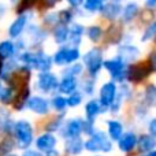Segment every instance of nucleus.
<instances>
[{
  "mask_svg": "<svg viewBox=\"0 0 156 156\" xmlns=\"http://www.w3.org/2000/svg\"><path fill=\"white\" fill-rule=\"evenodd\" d=\"M155 36H156V21H154V22H152V23L145 29V32H144V34H143V37H141V40H143V41H149V40H152Z\"/></svg>",
  "mask_w": 156,
  "mask_h": 156,
  "instance_id": "473e14b6",
  "label": "nucleus"
},
{
  "mask_svg": "<svg viewBox=\"0 0 156 156\" xmlns=\"http://www.w3.org/2000/svg\"><path fill=\"white\" fill-rule=\"evenodd\" d=\"M86 36H88V38L90 41L97 43V41L101 38V36H103V29L100 26L93 25V26H90V27H88V29H86Z\"/></svg>",
  "mask_w": 156,
  "mask_h": 156,
  "instance_id": "cd10ccee",
  "label": "nucleus"
},
{
  "mask_svg": "<svg viewBox=\"0 0 156 156\" xmlns=\"http://www.w3.org/2000/svg\"><path fill=\"white\" fill-rule=\"evenodd\" d=\"M51 105L55 108L56 111H63L67 107V99H65L63 96H54L51 100Z\"/></svg>",
  "mask_w": 156,
  "mask_h": 156,
  "instance_id": "c756f323",
  "label": "nucleus"
},
{
  "mask_svg": "<svg viewBox=\"0 0 156 156\" xmlns=\"http://www.w3.org/2000/svg\"><path fill=\"white\" fill-rule=\"evenodd\" d=\"M26 105L30 111H33L34 114H38V115H45L49 111V101H47V100L41 96L29 97Z\"/></svg>",
  "mask_w": 156,
  "mask_h": 156,
  "instance_id": "9d476101",
  "label": "nucleus"
},
{
  "mask_svg": "<svg viewBox=\"0 0 156 156\" xmlns=\"http://www.w3.org/2000/svg\"><path fill=\"white\" fill-rule=\"evenodd\" d=\"M82 90L85 92L86 94H93V92H94V81L93 80H86L85 82H83Z\"/></svg>",
  "mask_w": 156,
  "mask_h": 156,
  "instance_id": "c9c22d12",
  "label": "nucleus"
},
{
  "mask_svg": "<svg viewBox=\"0 0 156 156\" xmlns=\"http://www.w3.org/2000/svg\"><path fill=\"white\" fill-rule=\"evenodd\" d=\"M116 94H118V89H116L115 81H108L100 88L99 92V103L101 105L103 110H108L111 104L114 103Z\"/></svg>",
  "mask_w": 156,
  "mask_h": 156,
  "instance_id": "423d86ee",
  "label": "nucleus"
},
{
  "mask_svg": "<svg viewBox=\"0 0 156 156\" xmlns=\"http://www.w3.org/2000/svg\"><path fill=\"white\" fill-rule=\"evenodd\" d=\"M147 156H156V149H154V151H151V152H148V155Z\"/></svg>",
  "mask_w": 156,
  "mask_h": 156,
  "instance_id": "a18cd8bd",
  "label": "nucleus"
},
{
  "mask_svg": "<svg viewBox=\"0 0 156 156\" xmlns=\"http://www.w3.org/2000/svg\"><path fill=\"white\" fill-rule=\"evenodd\" d=\"M83 147L90 152H110L112 151V140L104 132H94L83 143Z\"/></svg>",
  "mask_w": 156,
  "mask_h": 156,
  "instance_id": "f257e3e1",
  "label": "nucleus"
},
{
  "mask_svg": "<svg viewBox=\"0 0 156 156\" xmlns=\"http://www.w3.org/2000/svg\"><path fill=\"white\" fill-rule=\"evenodd\" d=\"M52 63H54L52 58L48 56L47 54L41 51L34 52V65H33L34 70H38L40 73L41 71H49L52 67Z\"/></svg>",
  "mask_w": 156,
  "mask_h": 156,
  "instance_id": "4468645a",
  "label": "nucleus"
},
{
  "mask_svg": "<svg viewBox=\"0 0 156 156\" xmlns=\"http://www.w3.org/2000/svg\"><path fill=\"white\" fill-rule=\"evenodd\" d=\"M11 2H16V0H11Z\"/></svg>",
  "mask_w": 156,
  "mask_h": 156,
  "instance_id": "de8ad7c7",
  "label": "nucleus"
},
{
  "mask_svg": "<svg viewBox=\"0 0 156 156\" xmlns=\"http://www.w3.org/2000/svg\"><path fill=\"white\" fill-rule=\"evenodd\" d=\"M2 147H4V148H0V155H5L8 154V152L11 151V149L14 148V143L10 140H4L2 144H0Z\"/></svg>",
  "mask_w": 156,
  "mask_h": 156,
  "instance_id": "e433bc0d",
  "label": "nucleus"
},
{
  "mask_svg": "<svg viewBox=\"0 0 156 156\" xmlns=\"http://www.w3.org/2000/svg\"><path fill=\"white\" fill-rule=\"evenodd\" d=\"M137 136L134 133L129 132L122 134V137L118 140V148L121 152H130L137 147Z\"/></svg>",
  "mask_w": 156,
  "mask_h": 156,
  "instance_id": "2eb2a0df",
  "label": "nucleus"
},
{
  "mask_svg": "<svg viewBox=\"0 0 156 156\" xmlns=\"http://www.w3.org/2000/svg\"><path fill=\"white\" fill-rule=\"evenodd\" d=\"M56 144H58V140L52 133H44V134H41L40 137L36 140V147H37V149L44 152V154H47L48 151L54 149L55 147H56Z\"/></svg>",
  "mask_w": 156,
  "mask_h": 156,
  "instance_id": "f8f14e48",
  "label": "nucleus"
},
{
  "mask_svg": "<svg viewBox=\"0 0 156 156\" xmlns=\"http://www.w3.org/2000/svg\"><path fill=\"white\" fill-rule=\"evenodd\" d=\"M12 97H14L12 86H8V85H5V83L0 82V101L7 104V103H10L11 100H12Z\"/></svg>",
  "mask_w": 156,
  "mask_h": 156,
  "instance_id": "bb28decb",
  "label": "nucleus"
},
{
  "mask_svg": "<svg viewBox=\"0 0 156 156\" xmlns=\"http://www.w3.org/2000/svg\"><path fill=\"white\" fill-rule=\"evenodd\" d=\"M23 156H41V154L38 151H33V149H27L23 154Z\"/></svg>",
  "mask_w": 156,
  "mask_h": 156,
  "instance_id": "ea45409f",
  "label": "nucleus"
},
{
  "mask_svg": "<svg viewBox=\"0 0 156 156\" xmlns=\"http://www.w3.org/2000/svg\"><path fill=\"white\" fill-rule=\"evenodd\" d=\"M140 56V49L134 45H130V44H123L118 48V58L122 59L125 63H132L134 62L137 58Z\"/></svg>",
  "mask_w": 156,
  "mask_h": 156,
  "instance_id": "9b49d317",
  "label": "nucleus"
},
{
  "mask_svg": "<svg viewBox=\"0 0 156 156\" xmlns=\"http://www.w3.org/2000/svg\"><path fill=\"white\" fill-rule=\"evenodd\" d=\"M151 66L144 65V63H138L134 65L132 67H129L127 71V80L132 81V82H140L143 81L145 77H148V74L151 73Z\"/></svg>",
  "mask_w": 156,
  "mask_h": 156,
  "instance_id": "1a4fd4ad",
  "label": "nucleus"
},
{
  "mask_svg": "<svg viewBox=\"0 0 156 156\" xmlns=\"http://www.w3.org/2000/svg\"><path fill=\"white\" fill-rule=\"evenodd\" d=\"M83 65L86 66L89 76L96 77L100 73L104 60H103V52L99 48H92L83 55Z\"/></svg>",
  "mask_w": 156,
  "mask_h": 156,
  "instance_id": "20e7f679",
  "label": "nucleus"
},
{
  "mask_svg": "<svg viewBox=\"0 0 156 156\" xmlns=\"http://www.w3.org/2000/svg\"><path fill=\"white\" fill-rule=\"evenodd\" d=\"M83 26L81 23H73L70 27H69V43L71 44V47H78L81 44V40H82L83 36Z\"/></svg>",
  "mask_w": 156,
  "mask_h": 156,
  "instance_id": "f3484780",
  "label": "nucleus"
},
{
  "mask_svg": "<svg viewBox=\"0 0 156 156\" xmlns=\"http://www.w3.org/2000/svg\"><path fill=\"white\" fill-rule=\"evenodd\" d=\"M96 156H100V155H96Z\"/></svg>",
  "mask_w": 156,
  "mask_h": 156,
  "instance_id": "8fccbe9b",
  "label": "nucleus"
},
{
  "mask_svg": "<svg viewBox=\"0 0 156 156\" xmlns=\"http://www.w3.org/2000/svg\"><path fill=\"white\" fill-rule=\"evenodd\" d=\"M107 0H83V10L88 12H96L103 8Z\"/></svg>",
  "mask_w": 156,
  "mask_h": 156,
  "instance_id": "a878e982",
  "label": "nucleus"
},
{
  "mask_svg": "<svg viewBox=\"0 0 156 156\" xmlns=\"http://www.w3.org/2000/svg\"><path fill=\"white\" fill-rule=\"evenodd\" d=\"M73 19H74V12L70 8H69V10L66 8V10H62L58 12V21H59V23L69 25V23H71Z\"/></svg>",
  "mask_w": 156,
  "mask_h": 156,
  "instance_id": "c85d7f7f",
  "label": "nucleus"
},
{
  "mask_svg": "<svg viewBox=\"0 0 156 156\" xmlns=\"http://www.w3.org/2000/svg\"><path fill=\"white\" fill-rule=\"evenodd\" d=\"M7 156H16V155H7Z\"/></svg>",
  "mask_w": 156,
  "mask_h": 156,
  "instance_id": "49530a36",
  "label": "nucleus"
},
{
  "mask_svg": "<svg viewBox=\"0 0 156 156\" xmlns=\"http://www.w3.org/2000/svg\"><path fill=\"white\" fill-rule=\"evenodd\" d=\"M148 130H149V134L156 138V118L151 119V122L148 123Z\"/></svg>",
  "mask_w": 156,
  "mask_h": 156,
  "instance_id": "4c0bfd02",
  "label": "nucleus"
},
{
  "mask_svg": "<svg viewBox=\"0 0 156 156\" xmlns=\"http://www.w3.org/2000/svg\"><path fill=\"white\" fill-rule=\"evenodd\" d=\"M81 73H82V65H80V63H73V65H69L67 70H66L63 74H66V76L78 77Z\"/></svg>",
  "mask_w": 156,
  "mask_h": 156,
  "instance_id": "f704fd0d",
  "label": "nucleus"
},
{
  "mask_svg": "<svg viewBox=\"0 0 156 156\" xmlns=\"http://www.w3.org/2000/svg\"><path fill=\"white\" fill-rule=\"evenodd\" d=\"M85 148L83 147V141L81 140V137H76V138H67L65 144V149L67 154L70 155H80L82 152V149Z\"/></svg>",
  "mask_w": 156,
  "mask_h": 156,
  "instance_id": "aec40b11",
  "label": "nucleus"
},
{
  "mask_svg": "<svg viewBox=\"0 0 156 156\" xmlns=\"http://www.w3.org/2000/svg\"><path fill=\"white\" fill-rule=\"evenodd\" d=\"M54 38L56 44H65L69 40V26L67 25L59 23L54 29Z\"/></svg>",
  "mask_w": 156,
  "mask_h": 156,
  "instance_id": "b1692460",
  "label": "nucleus"
},
{
  "mask_svg": "<svg viewBox=\"0 0 156 156\" xmlns=\"http://www.w3.org/2000/svg\"><path fill=\"white\" fill-rule=\"evenodd\" d=\"M80 56H81V54H80L78 47H62V48H59L55 52L52 60L58 66H65V65L69 66V65L76 63L80 59Z\"/></svg>",
  "mask_w": 156,
  "mask_h": 156,
  "instance_id": "39448f33",
  "label": "nucleus"
},
{
  "mask_svg": "<svg viewBox=\"0 0 156 156\" xmlns=\"http://www.w3.org/2000/svg\"><path fill=\"white\" fill-rule=\"evenodd\" d=\"M101 105H100L99 101H96V100H90V101L86 103L85 105V114H86V121H90L93 122L94 119L97 118V115H99L100 112H101Z\"/></svg>",
  "mask_w": 156,
  "mask_h": 156,
  "instance_id": "5701e85b",
  "label": "nucleus"
},
{
  "mask_svg": "<svg viewBox=\"0 0 156 156\" xmlns=\"http://www.w3.org/2000/svg\"><path fill=\"white\" fill-rule=\"evenodd\" d=\"M59 86V81L55 74L49 71H41L37 77V88L43 93H52Z\"/></svg>",
  "mask_w": 156,
  "mask_h": 156,
  "instance_id": "0eeeda50",
  "label": "nucleus"
},
{
  "mask_svg": "<svg viewBox=\"0 0 156 156\" xmlns=\"http://www.w3.org/2000/svg\"><path fill=\"white\" fill-rule=\"evenodd\" d=\"M77 86H78L77 77L63 74L62 80L59 81V86H58V89H59V92L63 93V94H70V93H73V92L77 90Z\"/></svg>",
  "mask_w": 156,
  "mask_h": 156,
  "instance_id": "dca6fc26",
  "label": "nucleus"
},
{
  "mask_svg": "<svg viewBox=\"0 0 156 156\" xmlns=\"http://www.w3.org/2000/svg\"><path fill=\"white\" fill-rule=\"evenodd\" d=\"M15 52H16V44L15 43H12V41H10V40L0 41V58H2L3 60L14 58Z\"/></svg>",
  "mask_w": 156,
  "mask_h": 156,
  "instance_id": "412c9836",
  "label": "nucleus"
},
{
  "mask_svg": "<svg viewBox=\"0 0 156 156\" xmlns=\"http://www.w3.org/2000/svg\"><path fill=\"white\" fill-rule=\"evenodd\" d=\"M45 3H48V5H54V4H56L59 0H44Z\"/></svg>",
  "mask_w": 156,
  "mask_h": 156,
  "instance_id": "c03bdc74",
  "label": "nucleus"
},
{
  "mask_svg": "<svg viewBox=\"0 0 156 156\" xmlns=\"http://www.w3.org/2000/svg\"><path fill=\"white\" fill-rule=\"evenodd\" d=\"M27 18H29V16H27L26 14H21V15L10 25V27H8V34H10L11 38H18L19 36L25 32L26 25H27Z\"/></svg>",
  "mask_w": 156,
  "mask_h": 156,
  "instance_id": "ddd939ff",
  "label": "nucleus"
},
{
  "mask_svg": "<svg viewBox=\"0 0 156 156\" xmlns=\"http://www.w3.org/2000/svg\"><path fill=\"white\" fill-rule=\"evenodd\" d=\"M104 69L108 71V74L111 76L112 81H116V82H125L127 80V71H129V67L127 65L119 58H114V59L105 60L104 62Z\"/></svg>",
  "mask_w": 156,
  "mask_h": 156,
  "instance_id": "7ed1b4c3",
  "label": "nucleus"
},
{
  "mask_svg": "<svg viewBox=\"0 0 156 156\" xmlns=\"http://www.w3.org/2000/svg\"><path fill=\"white\" fill-rule=\"evenodd\" d=\"M45 156H59V152H58L56 149L54 148V149H51V151H48V152H47Z\"/></svg>",
  "mask_w": 156,
  "mask_h": 156,
  "instance_id": "79ce46f5",
  "label": "nucleus"
},
{
  "mask_svg": "<svg viewBox=\"0 0 156 156\" xmlns=\"http://www.w3.org/2000/svg\"><path fill=\"white\" fill-rule=\"evenodd\" d=\"M115 2H121V0H115Z\"/></svg>",
  "mask_w": 156,
  "mask_h": 156,
  "instance_id": "09e8293b",
  "label": "nucleus"
},
{
  "mask_svg": "<svg viewBox=\"0 0 156 156\" xmlns=\"http://www.w3.org/2000/svg\"><path fill=\"white\" fill-rule=\"evenodd\" d=\"M137 147L141 152H151L156 149V138L151 134H143L137 140Z\"/></svg>",
  "mask_w": 156,
  "mask_h": 156,
  "instance_id": "6ab92c4d",
  "label": "nucleus"
},
{
  "mask_svg": "<svg viewBox=\"0 0 156 156\" xmlns=\"http://www.w3.org/2000/svg\"><path fill=\"white\" fill-rule=\"evenodd\" d=\"M145 99L149 104L155 105L156 107V86L155 85H149L145 89Z\"/></svg>",
  "mask_w": 156,
  "mask_h": 156,
  "instance_id": "2f4dec72",
  "label": "nucleus"
},
{
  "mask_svg": "<svg viewBox=\"0 0 156 156\" xmlns=\"http://www.w3.org/2000/svg\"><path fill=\"white\" fill-rule=\"evenodd\" d=\"M107 129H108V137L112 141H118L123 134V125L118 121H108Z\"/></svg>",
  "mask_w": 156,
  "mask_h": 156,
  "instance_id": "4be33fe9",
  "label": "nucleus"
},
{
  "mask_svg": "<svg viewBox=\"0 0 156 156\" xmlns=\"http://www.w3.org/2000/svg\"><path fill=\"white\" fill-rule=\"evenodd\" d=\"M100 12L103 14V16L107 19H115L118 15H121L122 12V5L119 4L118 2H111V3H105L104 5H103V8L100 10Z\"/></svg>",
  "mask_w": 156,
  "mask_h": 156,
  "instance_id": "a211bd4d",
  "label": "nucleus"
},
{
  "mask_svg": "<svg viewBox=\"0 0 156 156\" xmlns=\"http://www.w3.org/2000/svg\"><path fill=\"white\" fill-rule=\"evenodd\" d=\"M14 134L21 149H27L33 143V127L29 121H18L14 125Z\"/></svg>",
  "mask_w": 156,
  "mask_h": 156,
  "instance_id": "f03ea898",
  "label": "nucleus"
},
{
  "mask_svg": "<svg viewBox=\"0 0 156 156\" xmlns=\"http://www.w3.org/2000/svg\"><path fill=\"white\" fill-rule=\"evenodd\" d=\"M37 2L38 0H21L18 8H16V10H18V14L19 15H21V14H25L27 10H30V8H32Z\"/></svg>",
  "mask_w": 156,
  "mask_h": 156,
  "instance_id": "72a5a7b5",
  "label": "nucleus"
},
{
  "mask_svg": "<svg viewBox=\"0 0 156 156\" xmlns=\"http://www.w3.org/2000/svg\"><path fill=\"white\" fill-rule=\"evenodd\" d=\"M122 19H123L125 22H130L133 21V19L137 16L138 14V5L137 3H129V4H126L123 8H122Z\"/></svg>",
  "mask_w": 156,
  "mask_h": 156,
  "instance_id": "393cba45",
  "label": "nucleus"
},
{
  "mask_svg": "<svg viewBox=\"0 0 156 156\" xmlns=\"http://www.w3.org/2000/svg\"><path fill=\"white\" fill-rule=\"evenodd\" d=\"M83 133V121L80 118H73L69 119L62 129V134L65 138H76L81 137Z\"/></svg>",
  "mask_w": 156,
  "mask_h": 156,
  "instance_id": "6e6552de",
  "label": "nucleus"
},
{
  "mask_svg": "<svg viewBox=\"0 0 156 156\" xmlns=\"http://www.w3.org/2000/svg\"><path fill=\"white\" fill-rule=\"evenodd\" d=\"M81 101H82V93L81 92H73V93L69 94L67 97V107H77V105L81 104Z\"/></svg>",
  "mask_w": 156,
  "mask_h": 156,
  "instance_id": "7c9ffc66",
  "label": "nucleus"
},
{
  "mask_svg": "<svg viewBox=\"0 0 156 156\" xmlns=\"http://www.w3.org/2000/svg\"><path fill=\"white\" fill-rule=\"evenodd\" d=\"M149 66H151L152 71H155L156 73V52L151 55V59H149Z\"/></svg>",
  "mask_w": 156,
  "mask_h": 156,
  "instance_id": "58836bf2",
  "label": "nucleus"
},
{
  "mask_svg": "<svg viewBox=\"0 0 156 156\" xmlns=\"http://www.w3.org/2000/svg\"><path fill=\"white\" fill-rule=\"evenodd\" d=\"M67 3L71 5V7H78L83 3V0H67Z\"/></svg>",
  "mask_w": 156,
  "mask_h": 156,
  "instance_id": "a19ab883",
  "label": "nucleus"
},
{
  "mask_svg": "<svg viewBox=\"0 0 156 156\" xmlns=\"http://www.w3.org/2000/svg\"><path fill=\"white\" fill-rule=\"evenodd\" d=\"M3 70H4V63H3V59L0 58V78L3 76Z\"/></svg>",
  "mask_w": 156,
  "mask_h": 156,
  "instance_id": "37998d69",
  "label": "nucleus"
}]
</instances>
